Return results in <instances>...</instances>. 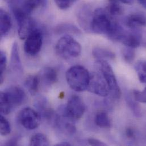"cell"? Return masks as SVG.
<instances>
[{"mask_svg": "<svg viewBox=\"0 0 146 146\" xmlns=\"http://www.w3.org/2000/svg\"><path fill=\"white\" fill-rule=\"evenodd\" d=\"M55 50L60 57L65 59H70L80 56L81 52V46L73 37L66 35L58 40Z\"/></svg>", "mask_w": 146, "mask_h": 146, "instance_id": "2", "label": "cell"}, {"mask_svg": "<svg viewBox=\"0 0 146 146\" xmlns=\"http://www.w3.org/2000/svg\"><path fill=\"white\" fill-rule=\"evenodd\" d=\"M95 123L97 126L101 128H110L111 127L110 118L105 112H100L96 114Z\"/></svg>", "mask_w": 146, "mask_h": 146, "instance_id": "22", "label": "cell"}, {"mask_svg": "<svg viewBox=\"0 0 146 146\" xmlns=\"http://www.w3.org/2000/svg\"><path fill=\"white\" fill-rule=\"evenodd\" d=\"M6 1H7V2H9V3H10L14 2V1H16V0H6Z\"/></svg>", "mask_w": 146, "mask_h": 146, "instance_id": "39", "label": "cell"}, {"mask_svg": "<svg viewBox=\"0 0 146 146\" xmlns=\"http://www.w3.org/2000/svg\"><path fill=\"white\" fill-rule=\"evenodd\" d=\"M30 145L33 146H49L50 142L48 139L44 134L38 133L31 137Z\"/></svg>", "mask_w": 146, "mask_h": 146, "instance_id": "23", "label": "cell"}, {"mask_svg": "<svg viewBox=\"0 0 146 146\" xmlns=\"http://www.w3.org/2000/svg\"><path fill=\"white\" fill-rule=\"evenodd\" d=\"M87 90L90 92L102 97H106L110 94L108 85L104 76L100 72L90 74Z\"/></svg>", "mask_w": 146, "mask_h": 146, "instance_id": "5", "label": "cell"}, {"mask_svg": "<svg viewBox=\"0 0 146 146\" xmlns=\"http://www.w3.org/2000/svg\"><path fill=\"white\" fill-rule=\"evenodd\" d=\"M0 94L4 97L13 109L22 104L26 99L25 91L19 86H11Z\"/></svg>", "mask_w": 146, "mask_h": 146, "instance_id": "9", "label": "cell"}, {"mask_svg": "<svg viewBox=\"0 0 146 146\" xmlns=\"http://www.w3.org/2000/svg\"><path fill=\"white\" fill-rule=\"evenodd\" d=\"M7 63V59L5 53L3 51L0 52V83L3 82L4 76L3 73L5 71Z\"/></svg>", "mask_w": 146, "mask_h": 146, "instance_id": "29", "label": "cell"}, {"mask_svg": "<svg viewBox=\"0 0 146 146\" xmlns=\"http://www.w3.org/2000/svg\"><path fill=\"white\" fill-rule=\"evenodd\" d=\"M126 101L133 114L136 117H141L142 116V109L139 102L135 99L133 92L129 93L126 95Z\"/></svg>", "mask_w": 146, "mask_h": 146, "instance_id": "20", "label": "cell"}, {"mask_svg": "<svg viewBox=\"0 0 146 146\" xmlns=\"http://www.w3.org/2000/svg\"><path fill=\"white\" fill-rule=\"evenodd\" d=\"M115 22L106 10L97 9L93 12L91 31L97 34L107 35Z\"/></svg>", "mask_w": 146, "mask_h": 146, "instance_id": "3", "label": "cell"}, {"mask_svg": "<svg viewBox=\"0 0 146 146\" xmlns=\"http://www.w3.org/2000/svg\"><path fill=\"white\" fill-rule=\"evenodd\" d=\"M93 17V13L88 5L83 6L78 13V21L84 30L91 31V25Z\"/></svg>", "mask_w": 146, "mask_h": 146, "instance_id": "12", "label": "cell"}, {"mask_svg": "<svg viewBox=\"0 0 146 146\" xmlns=\"http://www.w3.org/2000/svg\"><path fill=\"white\" fill-rule=\"evenodd\" d=\"M10 66L11 69L18 73L23 72V67L20 59L18 46L17 42H14L13 44L11 52Z\"/></svg>", "mask_w": 146, "mask_h": 146, "instance_id": "16", "label": "cell"}, {"mask_svg": "<svg viewBox=\"0 0 146 146\" xmlns=\"http://www.w3.org/2000/svg\"><path fill=\"white\" fill-rule=\"evenodd\" d=\"M18 120L25 129L34 130L39 126L41 122V116L35 110L30 108H25L19 111Z\"/></svg>", "mask_w": 146, "mask_h": 146, "instance_id": "6", "label": "cell"}, {"mask_svg": "<svg viewBox=\"0 0 146 146\" xmlns=\"http://www.w3.org/2000/svg\"><path fill=\"white\" fill-rule=\"evenodd\" d=\"M123 59L127 63H131L135 58V52L134 48L126 47L122 50Z\"/></svg>", "mask_w": 146, "mask_h": 146, "instance_id": "27", "label": "cell"}, {"mask_svg": "<svg viewBox=\"0 0 146 146\" xmlns=\"http://www.w3.org/2000/svg\"><path fill=\"white\" fill-rule=\"evenodd\" d=\"M56 146H71L70 143H68V142H61V143H59L58 144L56 145Z\"/></svg>", "mask_w": 146, "mask_h": 146, "instance_id": "37", "label": "cell"}, {"mask_svg": "<svg viewBox=\"0 0 146 146\" xmlns=\"http://www.w3.org/2000/svg\"><path fill=\"white\" fill-rule=\"evenodd\" d=\"M139 3L145 9H146V0H138Z\"/></svg>", "mask_w": 146, "mask_h": 146, "instance_id": "38", "label": "cell"}, {"mask_svg": "<svg viewBox=\"0 0 146 146\" xmlns=\"http://www.w3.org/2000/svg\"><path fill=\"white\" fill-rule=\"evenodd\" d=\"M135 70L141 82L146 83V60H139L135 65Z\"/></svg>", "mask_w": 146, "mask_h": 146, "instance_id": "26", "label": "cell"}, {"mask_svg": "<svg viewBox=\"0 0 146 146\" xmlns=\"http://www.w3.org/2000/svg\"><path fill=\"white\" fill-rule=\"evenodd\" d=\"M90 73L82 66L71 67L66 72V80L72 89L76 92H82L87 89Z\"/></svg>", "mask_w": 146, "mask_h": 146, "instance_id": "1", "label": "cell"}, {"mask_svg": "<svg viewBox=\"0 0 146 146\" xmlns=\"http://www.w3.org/2000/svg\"><path fill=\"white\" fill-rule=\"evenodd\" d=\"M18 25V36L21 39H26L29 35L37 29L35 21L30 17L26 16L17 21Z\"/></svg>", "mask_w": 146, "mask_h": 146, "instance_id": "11", "label": "cell"}, {"mask_svg": "<svg viewBox=\"0 0 146 146\" xmlns=\"http://www.w3.org/2000/svg\"><path fill=\"white\" fill-rule=\"evenodd\" d=\"M11 27V19L9 14L4 10H0V34L1 36H5Z\"/></svg>", "mask_w": 146, "mask_h": 146, "instance_id": "17", "label": "cell"}, {"mask_svg": "<svg viewBox=\"0 0 146 146\" xmlns=\"http://www.w3.org/2000/svg\"><path fill=\"white\" fill-rule=\"evenodd\" d=\"M40 84L42 82L43 84L47 86H51L55 84L58 79V76L56 71L51 67H46L43 69L38 75Z\"/></svg>", "mask_w": 146, "mask_h": 146, "instance_id": "15", "label": "cell"}, {"mask_svg": "<svg viewBox=\"0 0 146 146\" xmlns=\"http://www.w3.org/2000/svg\"><path fill=\"white\" fill-rule=\"evenodd\" d=\"M65 110L68 117L75 122L82 117L85 111V105L81 97L73 95L69 98Z\"/></svg>", "mask_w": 146, "mask_h": 146, "instance_id": "7", "label": "cell"}, {"mask_svg": "<svg viewBox=\"0 0 146 146\" xmlns=\"http://www.w3.org/2000/svg\"><path fill=\"white\" fill-rule=\"evenodd\" d=\"M125 25L131 30L146 26V15L141 13L131 14L125 19Z\"/></svg>", "mask_w": 146, "mask_h": 146, "instance_id": "13", "label": "cell"}, {"mask_svg": "<svg viewBox=\"0 0 146 146\" xmlns=\"http://www.w3.org/2000/svg\"><path fill=\"white\" fill-rule=\"evenodd\" d=\"M11 131V126L9 121L3 116L0 117V133L3 136L9 135Z\"/></svg>", "mask_w": 146, "mask_h": 146, "instance_id": "28", "label": "cell"}, {"mask_svg": "<svg viewBox=\"0 0 146 146\" xmlns=\"http://www.w3.org/2000/svg\"><path fill=\"white\" fill-rule=\"evenodd\" d=\"M109 3L106 9L108 13L111 16L121 15L123 13V9L118 2L114 0H109Z\"/></svg>", "mask_w": 146, "mask_h": 146, "instance_id": "25", "label": "cell"}, {"mask_svg": "<svg viewBox=\"0 0 146 146\" xmlns=\"http://www.w3.org/2000/svg\"><path fill=\"white\" fill-rule=\"evenodd\" d=\"M18 141V139L16 137H15L11 139L9 141H8L7 143H6V145L7 146H15L17 145Z\"/></svg>", "mask_w": 146, "mask_h": 146, "instance_id": "34", "label": "cell"}, {"mask_svg": "<svg viewBox=\"0 0 146 146\" xmlns=\"http://www.w3.org/2000/svg\"><path fill=\"white\" fill-rule=\"evenodd\" d=\"M55 33L59 34L64 33H74L78 34L80 33V30L75 26L71 24L63 23L59 25L55 29Z\"/></svg>", "mask_w": 146, "mask_h": 146, "instance_id": "24", "label": "cell"}, {"mask_svg": "<svg viewBox=\"0 0 146 146\" xmlns=\"http://www.w3.org/2000/svg\"><path fill=\"white\" fill-rule=\"evenodd\" d=\"M126 135L129 138H133L135 136V132L131 128H127L126 130Z\"/></svg>", "mask_w": 146, "mask_h": 146, "instance_id": "33", "label": "cell"}, {"mask_svg": "<svg viewBox=\"0 0 146 146\" xmlns=\"http://www.w3.org/2000/svg\"><path fill=\"white\" fill-rule=\"evenodd\" d=\"M114 1H117L118 2H121L122 3H123L125 4H128V5L132 4L134 2V0H114Z\"/></svg>", "mask_w": 146, "mask_h": 146, "instance_id": "36", "label": "cell"}, {"mask_svg": "<svg viewBox=\"0 0 146 146\" xmlns=\"http://www.w3.org/2000/svg\"><path fill=\"white\" fill-rule=\"evenodd\" d=\"M96 64L108 85L111 97L114 99H119L121 95V89L110 65L104 60H97Z\"/></svg>", "mask_w": 146, "mask_h": 146, "instance_id": "4", "label": "cell"}, {"mask_svg": "<svg viewBox=\"0 0 146 146\" xmlns=\"http://www.w3.org/2000/svg\"><path fill=\"white\" fill-rule=\"evenodd\" d=\"M43 36L42 31L38 28L33 31L26 39L24 44L25 51L29 55L35 56L41 50Z\"/></svg>", "mask_w": 146, "mask_h": 146, "instance_id": "8", "label": "cell"}, {"mask_svg": "<svg viewBox=\"0 0 146 146\" xmlns=\"http://www.w3.org/2000/svg\"><path fill=\"white\" fill-rule=\"evenodd\" d=\"M35 106L38 110V112L41 117H43L48 122L55 121L56 113L51 109L48 104L47 101L44 98H40L36 101Z\"/></svg>", "mask_w": 146, "mask_h": 146, "instance_id": "14", "label": "cell"}, {"mask_svg": "<svg viewBox=\"0 0 146 146\" xmlns=\"http://www.w3.org/2000/svg\"><path fill=\"white\" fill-rule=\"evenodd\" d=\"M77 0H55L58 7L62 10L67 9L72 6Z\"/></svg>", "mask_w": 146, "mask_h": 146, "instance_id": "30", "label": "cell"}, {"mask_svg": "<svg viewBox=\"0 0 146 146\" xmlns=\"http://www.w3.org/2000/svg\"><path fill=\"white\" fill-rule=\"evenodd\" d=\"M133 94L135 99L137 101L142 103H146V87L142 92L138 90H133Z\"/></svg>", "mask_w": 146, "mask_h": 146, "instance_id": "31", "label": "cell"}, {"mask_svg": "<svg viewBox=\"0 0 146 146\" xmlns=\"http://www.w3.org/2000/svg\"><path fill=\"white\" fill-rule=\"evenodd\" d=\"M142 47L146 48V31L142 30Z\"/></svg>", "mask_w": 146, "mask_h": 146, "instance_id": "35", "label": "cell"}, {"mask_svg": "<svg viewBox=\"0 0 146 146\" xmlns=\"http://www.w3.org/2000/svg\"><path fill=\"white\" fill-rule=\"evenodd\" d=\"M46 0H23L21 4L22 9L29 14L40 6L46 5Z\"/></svg>", "mask_w": 146, "mask_h": 146, "instance_id": "21", "label": "cell"}, {"mask_svg": "<svg viewBox=\"0 0 146 146\" xmlns=\"http://www.w3.org/2000/svg\"><path fill=\"white\" fill-rule=\"evenodd\" d=\"M88 142L91 146H103L106 145L105 143L102 142V141L94 138H89L88 140Z\"/></svg>", "mask_w": 146, "mask_h": 146, "instance_id": "32", "label": "cell"}, {"mask_svg": "<svg viewBox=\"0 0 146 146\" xmlns=\"http://www.w3.org/2000/svg\"><path fill=\"white\" fill-rule=\"evenodd\" d=\"M40 80L38 75H30L28 76L25 82V86L32 95H35L39 89Z\"/></svg>", "mask_w": 146, "mask_h": 146, "instance_id": "19", "label": "cell"}, {"mask_svg": "<svg viewBox=\"0 0 146 146\" xmlns=\"http://www.w3.org/2000/svg\"><path fill=\"white\" fill-rule=\"evenodd\" d=\"M72 121L67 115L65 106L60 108L58 113L56 114L54 123L60 130L68 134L72 135L76 133V129Z\"/></svg>", "mask_w": 146, "mask_h": 146, "instance_id": "10", "label": "cell"}, {"mask_svg": "<svg viewBox=\"0 0 146 146\" xmlns=\"http://www.w3.org/2000/svg\"><path fill=\"white\" fill-rule=\"evenodd\" d=\"M92 54L97 60H113L115 58V55L113 51L99 47H96L93 49Z\"/></svg>", "mask_w": 146, "mask_h": 146, "instance_id": "18", "label": "cell"}]
</instances>
